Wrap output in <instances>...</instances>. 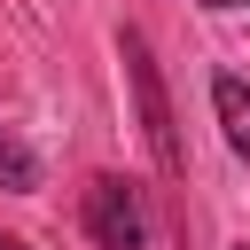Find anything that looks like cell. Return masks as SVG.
<instances>
[{
	"label": "cell",
	"instance_id": "obj_1",
	"mask_svg": "<svg viewBox=\"0 0 250 250\" xmlns=\"http://www.w3.org/2000/svg\"><path fill=\"white\" fill-rule=\"evenodd\" d=\"M117 62H125L133 117H141V141H148L156 172H164V180H188V148H180V125H172V86H164L156 47H148V31H141V23H125V31H117Z\"/></svg>",
	"mask_w": 250,
	"mask_h": 250
},
{
	"label": "cell",
	"instance_id": "obj_2",
	"mask_svg": "<svg viewBox=\"0 0 250 250\" xmlns=\"http://www.w3.org/2000/svg\"><path fill=\"white\" fill-rule=\"evenodd\" d=\"M78 227H86L94 250H148V234H156L148 188L125 180V172H94L86 195H78Z\"/></svg>",
	"mask_w": 250,
	"mask_h": 250
},
{
	"label": "cell",
	"instance_id": "obj_3",
	"mask_svg": "<svg viewBox=\"0 0 250 250\" xmlns=\"http://www.w3.org/2000/svg\"><path fill=\"white\" fill-rule=\"evenodd\" d=\"M211 109H219V133H227V148L250 164V86H242L234 70H219V78H211Z\"/></svg>",
	"mask_w": 250,
	"mask_h": 250
},
{
	"label": "cell",
	"instance_id": "obj_4",
	"mask_svg": "<svg viewBox=\"0 0 250 250\" xmlns=\"http://www.w3.org/2000/svg\"><path fill=\"white\" fill-rule=\"evenodd\" d=\"M0 188H8V195H31V188H39V156H31V141L8 133V125H0Z\"/></svg>",
	"mask_w": 250,
	"mask_h": 250
},
{
	"label": "cell",
	"instance_id": "obj_5",
	"mask_svg": "<svg viewBox=\"0 0 250 250\" xmlns=\"http://www.w3.org/2000/svg\"><path fill=\"white\" fill-rule=\"evenodd\" d=\"M195 8H211V16H227V8H250V0H195Z\"/></svg>",
	"mask_w": 250,
	"mask_h": 250
},
{
	"label": "cell",
	"instance_id": "obj_6",
	"mask_svg": "<svg viewBox=\"0 0 250 250\" xmlns=\"http://www.w3.org/2000/svg\"><path fill=\"white\" fill-rule=\"evenodd\" d=\"M0 250H31V242H23V234H8V227H0Z\"/></svg>",
	"mask_w": 250,
	"mask_h": 250
},
{
	"label": "cell",
	"instance_id": "obj_7",
	"mask_svg": "<svg viewBox=\"0 0 250 250\" xmlns=\"http://www.w3.org/2000/svg\"><path fill=\"white\" fill-rule=\"evenodd\" d=\"M234 250H250V242H234Z\"/></svg>",
	"mask_w": 250,
	"mask_h": 250
}]
</instances>
